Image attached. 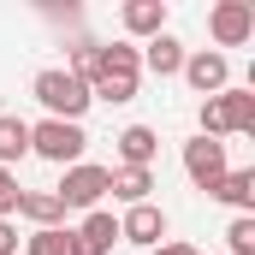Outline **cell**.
<instances>
[{
  "label": "cell",
  "instance_id": "8fae6325",
  "mask_svg": "<svg viewBox=\"0 0 255 255\" xmlns=\"http://www.w3.org/2000/svg\"><path fill=\"white\" fill-rule=\"evenodd\" d=\"M113 142H119V166H148L154 172V154H160V130L154 125H125Z\"/></svg>",
  "mask_w": 255,
  "mask_h": 255
},
{
  "label": "cell",
  "instance_id": "d6986e66",
  "mask_svg": "<svg viewBox=\"0 0 255 255\" xmlns=\"http://www.w3.org/2000/svg\"><path fill=\"white\" fill-rule=\"evenodd\" d=\"M226 255H255V214H232V226H226Z\"/></svg>",
  "mask_w": 255,
  "mask_h": 255
},
{
  "label": "cell",
  "instance_id": "7402d4cb",
  "mask_svg": "<svg viewBox=\"0 0 255 255\" xmlns=\"http://www.w3.org/2000/svg\"><path fill=\"white\" fill-rule=\"evenodd\" d=\"M0 255H18V226L12 220H0Z\"/></svg>",
  "mask_w": 255,
  "mask_h": 255
},
{
  "label": "cell",
  "instance_id": "9c48e42d",
  "mask_svg": "<svg viewBox=\"0 0 255 255\" xmlns=\"http://www.w3.org/2000/svg\"><path fill=\"white\" fill-rule=\"evenodd\" d=\"M136 54H142V71H154V77H178L190 48H184V42H178L172 30H160V36H148V42H142Z\"/></svg>",
  "mask_w": 255,
  "mask_h": 255
},
{
  "label": "cell",
  "instance_id": "4fadbf2b",
  "mask_svg": "<svg viewBox=\"0 0 255 255\" xmlns=\"http://www.w3.org/2000/svg\"><path fill=\"white\" fill-rule=\"evenodd\" d=\"M208 196H214V202H226V208H238V214H255V172H250V166H232V172H226Z\"/></svg>",
  "mask_w": 255,
  "mask_h": 255
},
{
  "label": "cell",
  "instance_id": "3957f363",
  "mask_svg": "<svg viewBox=\"0 0 255 255\" xmlns=\"http://www.w3.org/2000/svg\"><path fill=\"white\" fill-rule=\"evenodd\" d=\"M83 148H89V136H83V125H71V119H42V125H30V154L54 160L60 172L83 160Z\"/></svg>",
  "mask_w": 255,
  "mask_h": 255
},
{
  "label": "cell",
  "instance_id": "ac0fdd59",
  "mask_svg": "<svg viewBox=\"0 0 255 255\" xmlns=\"http://www.w3.org/2000/svg\"><path fill=\"white\" fill-rule=\"evenodd\" d=\"M77 83H95V71H101V42L95 36H77L71 42V65H65Z\"/></svg>",
  "mask_w": 255,
  "mask_h": 255
},
{
  "label": "cell",
  "instance_id": "603a6c76",
  "mask_svg": "<svg viewBox=\"0 0 255 255\" xmlns=\"http://www.w3.org/2000/svg\"><path fill=\"white\" fill-rule=\"evenodd\" d=\"M148 255H202V250H196V244H178V238H172V244H160V250H148Z\"/></svg>",
  "mask_w": 255,
  "mask_h": 255
},
{
  "label": "cell",
  "instance_id": "6da1fadb",
  "mask_svg": "<svg viewBox=\"0 0 255 255\" xmlns=\"http://www.w3.org/2000/svg\"><path fill=\"white\" fill-rule=\"evenodd\" d=\"M196 136H232V130H255V89H220V95H208L202 107H196Z\"/></svg>",
  "mask_w": 255,
  "mask_h": 255
},
{
  "label": "cell",
  "instance_id": "ffe728a7",
  "mask_svg": "<svg viewBox=\"0 0 255 255\" xmlns=\"http://www.w3.org/2000/svg\"><path fill=\"white\" fill-rule=\"evenodd\" d=\"M24 255H71V232H65V226L30 232V238H24Z\"/></svg>",
  "mask_w": 255,
  "mask_h": 255
},
{
  "label": "cell",
  "instance_id": "2e32d148",
  "mask_svg": "<svg viewBox=\"0 0 255 255\" xmlns=\"http://www.w3.org/2000/svg\"><path fill=\"white\" fill-rule=\"evenodd\" d=\"M24 154H30V119H18V113H0V166L12 172Z\"/></svg>",
  "mask_w": 255,
  "mask_h": 255
},
{
  "label": "cell",
  "instance_id": "44dd1931",
  "mask_svg": "<svg viewBox=\"0 0 255 255\" xmlns=\"http://www.w3.org/2000/svg\"><path fill=\"white\" fill-rule=\"evenodd\" d=\"M18 196H24L18 172H6V166H0V220H12V214H18Z\"/></svg>",
  "mask_w": 255,
  "mask_h": 255
},
{
  "label": "cell",
  "instance_id": "52a82bcc",
  "mask_svg": "<svg viewBox=\"0 0 255 255\" xmlns=\"http://www.w3.org/2000/svg\"><path fill=\"white\" fill-rule=\"evenodd\" d=\"M178 77H184L196 95L208 101V95L232 89V60H226V54H214V48H196V54H184V71H178Z\"/></svg>",
  "mask_w": 255,
  "mask_h": 255
},
{
  "label": "cell",
  "instance_id": "e0dca14e",
  "mask_svg": "<svg viewBox=\"0 0 255 255\" xmlns=\"http://www.w3.org/2000/svg\"><path fill=\"white\" fill-rule=\"evenodd\" d=\"M136 83H142V77H125V71H95V83H89V101L125 107V101H136Z\"/></svg>",
  "mask_w": 255,
  "mask_h": 255
},
{
  "label": "cell",
  "instance_id": "5bb4252c",
  "mask_svg": "<svg viewBox=\"0 0 255 255\" xmlns=\"http://www.w3.org/2000/svg\"><path fill=\"white\" fill-rule=\"evenodd\" d=\"M18 214H24L36 232H54V226L65 220V208H60V196H54V190H24V196H18Z\"/></svg>",
  "mask_w": 255,
  "mask_h": 255
},
{
  "label": "cell",
  "instance_id": "ba28073f",
  "mask_svg": "<svg viewBox=\"0 0 255 255\" xmlns=\"http://www.w3.org/2000/svg\"><path fill=\"white\" fill-rule=\"evenodd\" d=\"M119 238L136 244V250H160L166 244V214L154 202H136V208H125V220H119Z\"/></svg>",
  "mask_w": 255,
  "mask_h": 255
},
{
  "label": "cell",
  "instance_id": "9a60e30c",
  "mask_svg": "<svg viewBox=\"0 0 255 255\" xmlns=\"http://www.w3.org/2000/svg\"><path fill=\"white\" fill-rule=\"evenodd\" d=\"M107 190L119 196L125 208H136V202H148V190H154V172H148V166H113Z\"/></svg>",
  "mask_w": 255,
  "mask_h": 255
},
{
  "label": "cell",
  "instance_id": "7a4b0ae2",
  "mask_svg": "<svg viewBox=\"0 0 255 255\" xmlns=\"http://www.w3.org/2000/svg\"><path fill=\"white\" fill-rule=\"evenodd\" d=\"M30 95L48 107V119H71V125H83V113H89V83H77L65 65H48V71H36Z\"/></svg>",
  "mask_w": 255,
  "mask_h": 255
},
{
  "label": "cell",
  "instance_id": "8992f818",
  "mask_svg": "<svg viewBox=\"0 0 255 255\" xmlns=\"http://www.w3.org/2000/svg\"><path fill=\"white\" fill-rule=\"evenodd\" d=\"M226 172H232L226 142H214V136H190V142H184V178H190L196 190H214Z\"/></svg>",
  "mask_w": 255,
  "mask_h": 255
},
{
  "label": "cell",
  "instance_id": "30bf717a",
  "mask_svg": "<svg viewBox=\"0 0 255 255\" xmlns=\"http://www.w3.org/2000/svg\"><path fill=\"white\" fill-rule=\"evenodd\" d=\"M113 244H119V220L101 214V208L71 232V255H113Z\"/></svg>",
  "mask_w": 255,
  "mask_h": 255
},
{
  "label": "cell",
  "instance_id": "277c9868",
  "mask_svg": "<svg viewBox=\"0 0 255 255\" xmlns=\"http://www.w3.org/2000/svg\"><path fill=\"white\" fill-rule=\"evenodd\" d=\"M107 178H113V166H95V160H77V166H65L60 178V208H83V214H95L101 208V196H107Z\"/></svg>",
  "mask_w": 255,
  "mask_h": 255
},
{
  "label": "cell",
  "instance_id": "7c38bea8",
  "mask_svg": "<svg viewBox=\"0 0 255 255\" xmlns=\"http://www.w3.org/2000/svg\"><path fill=\"white\" fill-rule=\"evenodd\" d=\"M119 24H125V36H136V42L160 36L166 30V0H125L119 6Z\"/></svg>",
  "mask_w": 255,
  "mask_h": 255
},
{
  "label": "cell",
  "instance_id": "5b68a950",
  "mask_svg": "<svg viewBox=\"0 0 255 255\" xmlns=\"http://www.w3.org/2000/svg\"><path fill=\"white\" fill-rule=\"evenodd\" d=\"M208 36H214V54H220V48H244L255 36V6L250 0H220V6L208 12Z\"/></svg>",
  "mask_w": 255,
  "mask_h": 255
}]
</instances>
